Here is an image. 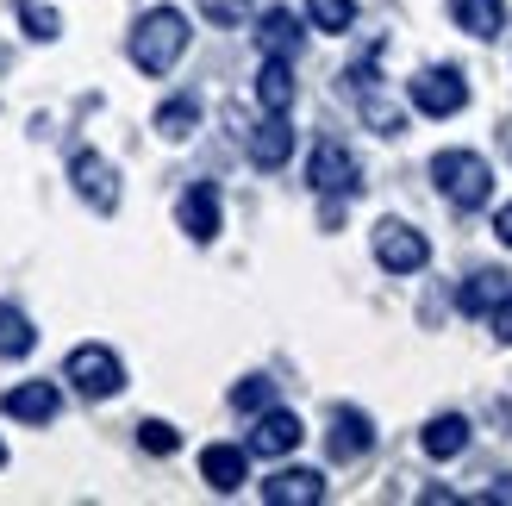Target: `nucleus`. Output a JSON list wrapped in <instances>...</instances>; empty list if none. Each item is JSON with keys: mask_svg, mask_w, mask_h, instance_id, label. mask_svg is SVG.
<instances>
[{"mask_svg": "<svg viewBox=\"0 0 512 506\" xmlns=\"http://www.w3.org/2000/svg\"><path fill=\"white\" fill-rule=\"evenodd\" d=\"M419 444H425V457H431V463L463 457V450H469V419H463V413H438V419H431L425 432H419Z\"/></svg>", "mask_w": 512, "mask_h": 506, "instance_id": "obj_16", "label": "nucleus"}, {"mask_svg": "<svg viewBox=\"0 0 512 506\" xmlns=\"http://www.w3.org/2000/svg\"><path fill=\"white\" fill-rule=\"evenodd\" d=\"M444 7L469 38H500L506 32V0H444Z\"/></svg>", "mask_w": 512, "mask_h": 506, "instance_id": "obj_17", "label": "nucleus"}, {"mask_svg": "<svg viewBox=\"0 0 512 506\" xmlns=\"http://www.w3.org/2000/svg\"><path fill=\"white\" fill-rule=\"evenodd\" d=\"M19 25H25V32H32L38 44H50V38L63 32V19L50 13V7H38V0H19Z\"/></svg>", "mask_w": 512, "mask_h": 506, "instance_id": "obj_25", "label": "nucleus"}, {"mask_svg": "<svg viewBox=\"0 0 512 506\" xmlns=\"http://www.w3.org/2000/svg\"><path fill=\"white\" fill-rule=\"evenodd\" d=\"M488 325H494V338H500V344H512V288H506V300H500V307L488 313Z\"/></svg>", "mask_w": 512, "mask_h": 506, "instance_id": "obj_28", "label": "nucleus"}, {"mask_svg": "<svg viewBox=\"0 0 512 506\" xmlns=\"http://www.w3.org/2000/svg\"><path fill=\"white\" fill-rule=\"evenodd\" d=\"M244 150H250V163H256V169H281V163L294 157V125H288V113H269L263 125H250Z\"/></svg>", "mask_w": 512, "mask_h": 506, "instance_id": "obj_12", "label": "nucleus"}, {"mask_svg": "<svg viewBox=\"0 0 512 506\" xmlns=\"http://www.w3.org/2000/svg\"><path fill=\"white\" fill-rule=\"evenodd\" d=\"M138 444L150 450V457H169V450H182V432H175L169 419H144L138 425Z\"/></svg>", "mask_w": 512, "mask_h": 506, "instance_id": "obj_26", "label": "nucleus"}, {"mask_svg": "<svg viewBox=\"0 0 512 506\" xmlns=\"http://www.w3.org/2000/svg\"><path fill=\"white\" fill-rule=\"evenodd\" d=\"M263 500L269 506H319L325 500V475L319 469H275L263 482Z\"/></svg>", "mask_w": 512, "mask_h": 506, "instance_id": "obj_14", "label": "nucleus"}, {"mask_svg": "<svg viewBox=\"0 0 512 506\" xmlns=\"http://www.w3.org/2000/svg\"><path fill=\"white\" fill-rule=\"evenodd\" d=\"M431 182H438V194L456 213H475V207L494 200V169H488V157H475V150H438V157H431Z\"/></svg>", "mask_w": 512, "mask_h": 506, "instance_id": "obj_2", "label": "nucleus"}, {"mask_svg": "<svg viewBox=\"0 0 512 506\" xmlns=\"http://www.w3.org/2000/svg\"><path fill=\"white\" fill-rule=\"evenodd\" d=\"M363 119L375 125L381 138H400V132H406V113H400V107H388L381 94H363Z\"/></svg>", "mask_w": 512, "mask_h": 506, "instance_id": "obj_24", "label": "nucleus"}, {"mask_svg": "<svg viewBox=\"0 0 512 506\" xmlns=\"http://www.w3.org/2000/svg\"><path fill=\"white\" fill-rule=\"evenodd\" d=\"M406 100H413L425 119H456L469 107V82H463V69L438 63V69H419L413 82H406Z\"/></svg>", "mask_w": 512, "mask_h": 506, "instance_id": "obj_4", "label": "nucleus"}, {"mask_svg": "<svg viewBox=\"0 0 512 506\" xmlns=\"http://www.w3.org/2000/svg\"><path fill=\"white\" fill-rule=\"evenodd\" d=\"M0 413L25 419V425H50L63 413V394H57V382H19V388L0 394Z\"/></svg>", "mask_w": 512, "mask_h": 506, "instance_id": "obj_9", "label": "nucleus"}, {"mask_svg": "<svg viewBox=\"0 0 512 506\" xmlns=\"http://www.w3.org/2000/svg\"><path fill=\"white\" fill-rule=\"evenodd\" d=\"M0 463H7V444H0Z\"/></svg>", "mask_w": 512, "mask_h": 506, "instance_id": "obj_31", "label": "nucleus"}, {"mask_svg": "<svg viewBox=\"0 0 512 506\" xmlns=\"http://www.w3.org/2000/svg\"><path fill=\"white\" fill-rule=\"evenodd\" d=\"M494 238H500V244H506V250H512V200H506V207H500V213H494Z\"/></svg>", "mask_w": 512, "mask_h": 506, "instance_id": "obj_29", "label": "nucleus"}, {"mask_svg": "<svg viewBox=\"0 0 512 506\" xmlns=\"http://www.w3.org/2000/svg\"><path fill=\"white\" fill-rule=\"evenodd\" d=\"M256 100H263V113L294 107V63L288 57H263V69H256Z\"/></svg>", "mask_w": 512, "mask_h": 506, "instance_id": "obj_19", "label": "nucleus"}, {"mask_svg": "<svg viewBox=\"0 0 512 506\" xmlns=\"http://www.w3.org/2000/svg\"><path fill=\"white\" fill-rule=\"evenodd\" d=\"M250 7H256V0H200V13H207L213 25H238Z\"/></svg>", "mask_w": 512, "mask_h": 506, "instance_id": "obj_27", "label": "nucleus"}, {"mask_svg": "<svg viewBox=\"0 0 512 506\" xmlns=\"http://www.w3.org/2000/svg\"><path fill=\"white\" fill-rule=\"evenodd\" d=\"M375 263L388 269V275H419L431 263V244L425 232H413L406 219H381L375 225Z\"/></svg>", "mask_w": 512, "mask_h": 506, "instance_id": "obj_5", "label": "nucleus"}, {"mask_svg": "<svg viewBox=\"0 0 512 506\" xmlns=\"http://www.w3.org/2000/svg\"><path fill=\"white\" fill-rule=\"evenodd\" d=\"M175 219H182V232H188L194 244H213V238H219V188H213V182H194V188L182 194V207H175Z\"/></svg>", "mask_w": 512, "mask_h": 506, "instance_id": "obj_13", "label": "nucleus"}, {"mask_svg": "<svg viewBox=\"0 0 512 506\" xmlns=\"http://www.w3.org/2000/svg\"><path fill=\"white\" fill-rule=\"evenodd\" d=\"M232 407L256 419V413H263V407H275V382H269V375H244V382L232 388Z\"/></svg>", "mask_w": 512, "mask_h": 506, "instance_id": "obj_23", "label": "nucleus"}, {"mask_svg": "<svg viewBox=\"0 0 512 506\" xmlns=\"http://www.w3.org/2000/svg\"><path fill=\"white\" fill-rule=\"evenodd\" d=\"M256 50H263V57H294L300 50V19L288 7H269L256 19Z\"/></svg>", "mask_w": 512, "mask_h": 506, "instance_id": "obj_18", "label": "nucleus"}, {"mask_svg": "<svg viewBox=\"0 0 512 506\" xmlns=\"http://www.w3.org/2000/svg\"><path fill=\"white\" fill-rule=\"evenodd\" d=\"M300 438H306V425L288 407H263L256 425H250V438H244V450L250 457H288V450H300Z\"/></svg>", "mask_w": 512, "mask_h": 506, "instance_id": "obj_8", "label": "nucleus"}, {"mask_svg": "<svg viewBox=\"0 0 512 506\" xmlns=\"http://www.w3.org/2000/svg\"><path fill=\"white\" fill-rule=\"evenodd\" d=\"M69 182H75V194H82L94 213L119 207V175H113V163L100 157V150H75V157H69Z\"/></svg>", "mask_w": 512, "mask_h": 506, "instance_id": "obj_7", "label": "nucleus"}, {"mask_svg": "<svg viewBox=\"0 0 512 506\" xmlns=\"http://www.w3.org/2000/svg\"><path fill=\"white\" fill-rule=\"evenodd\" d=\"M306 182H313V194H325V200H338V194L350 200L356 188H363V163H356L338 138H325L313 150V163H306Z\"/></svg>", "mask_w": 512, "mask_h": 506, "instance_id": "obj_6", "label": "nucleus"}, {"mask_svg": "<svg viewBox=\"0 0 512 506\" xmlns=\"http://www.w3.org/2000/svg\"><path fill=\"white\" fill-rule=\"evenodd\" d=\"M369 444H375V425H369L363 407H338V413H331V438H325L331 463H356V457H369Z\"/></svg>", "mask_w": 512, "mask_h": 506, "instance_id": "obj_10", "label": "nucleus"}, {"mask_svg": "<svg viewBox=\"0 0 512 506\" xmlns=\"http://www.w3.org/2000/svg\"><path fill=\"white\" fill-rule=\"evenodd\" d=\"M32 344H38V332H32V319H25V307H13V300H0V357H32Z\"/></svg>", "mask_w": 512, "mask_h": 506, "instance_id": "obj_20", "label": "nucleus"}, {"mask_svg": "<svg viewBox=\"0 0 512 506\" xmlns=\"http://www.w3.org/2000/svg\"><path fill=\"white\" fill-rule=\"evenodd\" d=\"M63 382L82 400H107V394L125 388V363L113 357L107 344H75L69 357H63Z\"/></svg>", "mask_w": 512, "mask_h": 506, "instance_id": "obj_3", "label": "nucleus"}, {"mask_svg": "<svg viewBox=\"0 0 512 506\" xmlns=\"http://www.w3.org/2000/svg\"><path fill=\"white\" fill-rule=\"evenodd\" d=\"M194 125H200V100H194V94H175V100H163V107H157V132H163L169 144L194 138Z\"/></svg>", "mask_w": 512, "mask_h": 506, "instance_id": "obj_21", "label": "nucleus"}, {"mask_svg": "<svg viewBox=\"0 0 512 506\" xmlns=\"http://www.w3.org/2000/svg\"><path fill=\"white\" fill-rule=\"evenodd\" d=\"M188 19L175 13V7H150L138 25H132V63L144 75H169L175 63H182V50H188Z\"/></svg>", "mask_w": 512, "mask_h": 506, "instance_id": "obj_1", "label": "nucleus"}, {"mask_svg": "<svg viewBox=\"0 0 512 506\" xmlns=\"http://www.w3.org/2000/svg\"><path fill=\"white\" fill-rule=\"evenodd\" d=\"M506 288H512V275H506V269H475L469 282H463V294H456V307H463L469 319H488L500 300H506Z\"/></svg>", "mask_w": 512, "mask_h": 506, "instance_id": "obj_15", "label": "nucleus"}, {"mask_svg": "<svg viewBox=\"0 0 512 506\" xmlns=\"http://www.w3.org/2000/svg\"><path fill=\"white\" fill-rule=\"evenodd\" d=\"M306 25H313V32H350L356 0H306Z\"/></svg>", "mask_w": 512, "mask_h": 506, "instance_id": "obj_22", "label": "nucleus"}, {"mask_svg": "<svg viewBox=\"0 0 512 506\" xmlns=\"http://www.w3.org/2000/svg\"><path fill=\"white\" fill-rule=\"evenodd\" d=\"M244 475H250V450L244 444H207L200 450V482L213 494H238Z\"/></svg>", "mask_w": 512, "mask_h": 506, "instance_id": "obj_11", "label": "nucleus"}, {"mask_svg": "<svg viewBox=\"0 0 512 506\" xmlns=\"http://www.w3.org/2000/svg\"><path fill=\"white\" fill-rule=\"evenodd\" d=\"M481 500H500V506H506V500H512V475H506V482H494V488L481 494Z\"/></svg>", "mask_w": 512, "mask_h": 506, "instance_id": "obj_30", "label": "nucleus"}]
</instances>
